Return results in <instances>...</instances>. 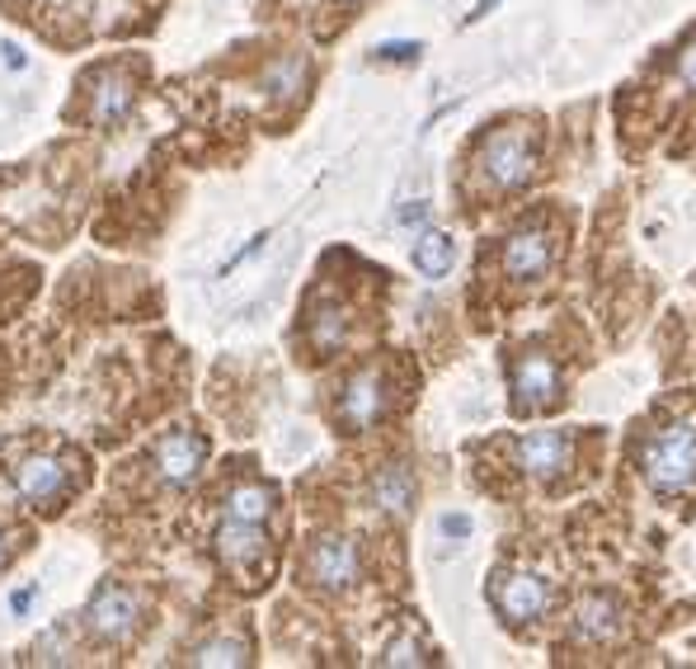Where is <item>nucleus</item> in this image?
I'll list each match as a JSON object with an SVG mask.
<instances>
[{"mask_svg": "<svg viewBox=\"0 0 696 669\" xmlns=\"http://www.w3.org/2000/svg\"><path fill=\"white\" fill-rule=\"evenodd\" d=\"M645 481L654 490H664V496H683V490L696 486V425L678 420L659 429L649 443H645Z\"/></svg>", "mask_w": 696, "mask_h": 669, "instance_id": "1", "label": "nucleus"}, {"mask_svg": "<svg viewBox=\"0 0 696 669\" xmlns=\"http://www.w3.org/2000/svg\"><path fill=\"white\" fill-rule=\"evenodd\" d=\"M481 166L490 174V184L500 189H523L536 174V147L527 128H500L485 137L481 147Z\"/></svg>", "mask_w": 696, "mask_h": 669, "instance_id": "2", "label": "nucleus"}, {"mask_svg": "<svg viewBox=\"0 0 696 669\" xmlns=\"http://www.w3.org/2000/svg\"><path fill=\"white\" fill-rule=\"evenodd\" d=\"M85 622L99 641H128L137 632V622H142V603L123 585H99L85 608Z\"/></svg>", "mask_w": 696, "mask_h": 669, "instance_id": "3", "label": "nucleus"}, {"mask_svg": "<svg viewBox=\"0 0 696 669\" xmlns=\"http://www.w3.org/2000/svg\"><path fill=\"white\" fill-rule=\"evenodd\" d=\"M490 603L513 622H532L546 613L551 585L542 576H532V570H504V576H494V585H490Z\"/></svg>", "mask_w": 696, "mask_h": 669, "instance_id": "4", "label": "nucleus"}, {"mask_svg": "<svg viewBox=\"0 0 696 669\" xmlns=\"http://www.w3.org/2000/svg\"><path fill=\"white\" fill-rule=\"evenodd\" d=\"M10 481L19 490V500L24 505H43L52 509L57 500H67L71 496V467L62 458H24L14 471H10Z\"/></svg>", "mask_w": 696, "mask_h": 669, "instance_id": "5", "label": "nucleus"}, {"mask_svg": "<svg viewBox=\"0 0 696 669\" xmlns=\"http://www.w3.org/2000/svg\"><path fill=\"white\" fill-rule=\"evenodd\" d=\"M151 462H155V477L165 486H189V481H198V471L208 462V443L198 435H189V429H170V435L155 439Z\"/></svg>", "mask_w": 696, "mask_h": 669, "instance_id": "6", "label": "nucleus"}, {"mask_svg": "<svg viewBox=\"0 0 696 669\" xmlns=\"http://www.w3.org/2000/svg\"><path fill=\"white\" fill-rule=\"evenodd\" d=\"M306 576L340 595L357 580V547L349 538H315V547L306 552Z\"/></svg>", "mask_w": 696, "mask_h": 669, "instance_id": "7", "label": "nucleus"}, {"mask_svg": "<svg viewBox=\"0 0 696 669\" xmlns=\"http://www.w3.org/2000/svg\"><path fill=\"white\" fill-rule=\"evenodd\" d=\"M382 410H386V387H382V372H353V378L344 382V397H340V420L344 429H372L376 420H382Z\"/></svg>", "mask_w": 696, "mask_h": 669, "instance_id": "8", "label": "nucleus"}, {"mask_svg": "<svg viewBox=\"0 0 696 669\" xmlns=\"http://www.w3.org/2000/svg\"><path fill=\"white\" fill-rule=\"evenodd\" d=\"M555 264V236L546 227H523L504 241V269L513 279H542Z\"/></svg>", "mask_w": 696, "mask_h": 669, "instance_id": "9", "label": "nucleus"}, {"mask_svg": "<svg viewBox=\"0 0 696 669\" xmlns=\"http://www.w3.org/2000/svg\"><path fill=\"white\" fill-rule=\"evenodd\" d=\"M555 391H561V368H555L546 353H523L518 368H513V397H518V410L555 401Z\"/></svg>", "mask_w": 696, "mask_h": 669, "instance_id": "10", "label": "nucleus"}, {"mask_svg": "<svg viewBox=\"0 0 696 669\" xmlns=\"http://www.w3.org/2000/svg\"><path fill=\"white\" fill-rule=\"evenodd\" d=\"M569 462V439L555 435V429H536V435L518 439V467L536 481H555L561 467Z\"/></svg>", "mask_w": 696, "mask_h": 669, "instance_id": "11", "label": "nucleus"}, {"mask_svg": "<svg viewBox=\"0 0 696 669\" xmlns=\"http://www.w3.org/2000/svg\"><path fill=\"white\" fill-rule=\"evenodd\" d=\"M264 523H245V519H231L226 515V523L216 528V552H222V561L231 566V570H250L254 561L264 557Z\"/></svg>", "mask_w": 696, "mask_h": 669, "instance_id": "12", "label": "nucleus"}, {"mask_svg": "<svg viewBox=\"0 0 696 669\" xmlns=\"http://www.w3.org/2000/svg\"><path fill=\"white\" fill-rule=\"evenodd\" d=\"M574 637L579 641H616L622 637V603H616L612 595H588L579 608H574Z\"/></svg>", "mask_w": 696, "mask_h": 669, "instance_id": "13", "label": "nucleus"}, {"mask_svg": "<svg viewBox=\"0 0 696 669\" xmlns=\"http://www.w3.org/2000/svg\"><path fill=\"white\" fill-rule=\"evenodd\" d=\"M132 100H137V90L123 71H104L94 81L90 90V118L99 128H113V123H123V118L132 113Z\"/></svg>", "mask_w": 696, "mask_h": 669, "instance_id": "14", "label": "nucleus"}, {"mask_svg": "<svg viewBox=\"0 0 696 669\" xmlns=\"http://www.w3.org/2000/svg\"><path fill=\"white\" fill-rule=\"evenodd\" d=\"M372 505L386 509V515H395V519H405L410 509H414V477H410V467L391 462V467L376 471V481H372Z\"/></svg>", "mask_w": 696, "mask_h": 669, "instance_id": "15", "label": "nucleus"}, {"mask_svg": "<svg viewBox=\"0 0 696 669\" xmlns=\"http://www.w3.org/2000/svg\"><path fill=\"white\" fill-rule=\"evenodd\" d=\"M452 264H456L452 236H443V231L420 236V246H414V269H420L424 279H443V273H452Z\"/></svg>", "mask_w": 696, "mask_h": 669, "instance_id": "16", "label": "nucleus"}, {"mask_svg": "<svg viewBox=\"0 0 696 669\" xmlns=\"http://www.w3.org/2000/svg\"><path fill=\"white\" fill-rule=\"evenodd\" d=\"M226 515H231V519H245V523H264V519L273 515V490L260 486V481L235 486L231 496H226Z\"/></svg>", "mask_w": 696, "mask_h": 669, "instance_id": "17", "label": "nucleus"}, {"mask_svg": "<svg viewBox=\"0 0 696 669\" xmlns=\"http://www.w3.org/2000/svg\"><path fill=\"white\" fill-rule=\"evenodd\" d=\"M189 665H250V641L241 637H212L189 656Z\"/></svg>", "mask_w": 696, "mask_h": 669, "instance_id": "18", "label": "nucleus"}, {"mask_svg": "<svg viewBox=\"0 0 696 669\" xmlns=\"http://www.w3.org/2000/svg\"><path fill=\"white\" fill-rule=\"evenodd\" d=\"M311 340H315V349H334V345H340L344 340V311L340 307H321V311H315Z\"/></svg>", "mask_w": 696, "mask_h": 669, "instance_id": "19", "label": "nucleus"}, {"mask_svg": "<svg viewBox=\"0 0 696 669\" xmlns=\"http://www.w3.org/2000/svg\"><path fill=\"white\" fill-rule=\"evenodd\" d=\"M428 660H433V656L424 651V641H414V637L391 641L386 651H382V665H391V669H395V665H401V669H405V665H428Z\"/></svg>", "mask_w": 696, "mask_h": 669, "instance_id": "20", "label": "nucleus"}, {"mask_svg": "<svg viewBox=\"0 0 696 669\" xmlns=\"http://www.w3.org/2000/svg\"><path fill=\"white\" fill-rule=\"evenodd\" d=\"M678 71H683L687 86H696V43H687V48L678 52Z\"/></svg>", "mask_w": 696, "mask_h": 669, "instance_id": "21", "label": "nucleus"}, {"mask_svg": "<svg viewBox=\"0 0 696 669\" xmlns=\"http://www.w3.org/2000/svg\"><path fill=\"white\" fill-rule=\"evenodd\" d=\"M376 57H420V43H382Z\"/></svg>", "mask_w": 696, "mask_h": 669, "instance_id": "22", "label": "nucleus"}, {"mask_svg": "<svg viewBox=\"0 0 696 669\" xmlns=\"http://www.w3.org/2000/svg\"><path fill=\"white\" fill-rule=\"evenodd\" d=\"M443 528H447L452 538H462V533H471V519H462V515H447V519H443Z\"/></svg>", "mask_w": 696, "mask_h": 669, "instance_id": "23", "label": "nucleus"}, {"mask_svg": "<svg viewBox=\"0 0 696 669\" xmlns=\"http://www.w3.org/2000/svg\"><path fill=\"white\" fill-rule=\"evenodd\" d=\"M29 603H33V589H14V595H10V608H14V613H24Z\"/></svg>", "mask_w": 696, "mask_h": 669, "instance_id": "24", "label": "nucleus"}, {"mask_svg": "<svg viewBox=\"0 0 696 669\" xmlns=\"http://www.w3.org/2000/svg\"><path fill=\"white\" fill-rule=\"evenodd\" d=\"M424 212H428L424 203H410V208L401 212V222H424Z\"/></svg>", "mask_w": 696, "mask_h": 669, "instance_id": "25", "label": "nucleus"}, {"mask_svg": "<svg viewBox=\"0 0 696 669\" xmlns=\"http://www.w3.org/2000/svg\"><path fill=\"white\" fill-rule=\"evenodd\" d=\"M6 62H10L14 71H24V52H19L14 43H6Z\"/></svg>", "mask_w": 696, "mask_h": 669, "instance_id": "26", "label": "nucleus"}, {"mask_svg": "<svg viewBox=\"0 0 696 669\" xmlns=\"http://www.w3.org/2000/svg\"><path fill=\"white\" fill-rule=\"evenodd\" d=\"M6 561H10V533L0 528V566H6Z\"/></svg>", "mask_w": 696, "mask_h": 669, "instance_id": "27", "label": "nucleus"}, {"mask_svg": "<svg viewBox=\"0 0 696 669\" xmlns=\"http://www.w3.org/2000/svg\"><path fill=\"white\" fill-rule=\"evenodd\" d=\"M494 6H500V0H481V6H475V10H471V19H481V14H490Z\"/></svg>", "mask_w": 696, "mask_h": 669, "instance_id": "28", "label": "nucleus"}]
</instances>
